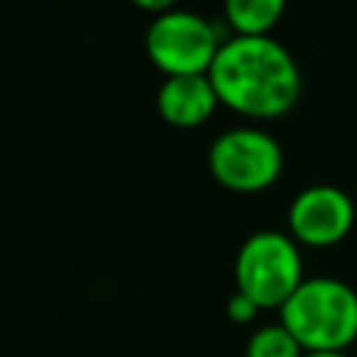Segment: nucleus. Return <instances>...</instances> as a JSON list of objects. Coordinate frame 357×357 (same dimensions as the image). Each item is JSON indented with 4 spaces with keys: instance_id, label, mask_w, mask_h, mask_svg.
I'll return each instance as SVG.
<instances>
[{
    "instance_id": "f03ea898",
    "label": "nucleus",
    "mask_w": 357,
    "mask_h": 357,
    "mask_svg": "<svg viewBox=\"0 0 357 357\" xmlns=\"http://www.w3.org/2000/svg\"><path fill=\"white\" fill-rule=\"evenodd\" d=\"M279 324L307 351H343L357 340V293L335 276L304 279L279 307Z\"/></svg>"
},
{
    "instance_id": "7ed1b4c3",
    "label": "nucleus",
    "mask_w": 357,
    "mask_h": 357,
    "mask_svg": "<svg viewBox=\"0 0 357 357\" xmlns=\"http://www.w3.org/2000/svg\"><path fill=\"white\" fill-rule=\"evenodd\" d=\"M234 282L259 310L282 307L304 282L298 243L273 229L251 234L234 257Z\"/></svg>"
},
{
    "instance_id": "423d86ee",
    "label": "nucleus",
    "mask_w": 357,
    "mask_h": 357,
    "mask_svg": "<svg viewBox=\"0 0 357 357\" xmlns=\"http://www.w3.org/2000/svg\"><path fill=\"white\" fill-rule=\"evenodd\" d=\"M287 226L296 243L312 248H329L351 231L354 204L349 192H343L340 187L312 184L290 201Z\"/></svg>"
},
{
    "instance_id": "f257e3e1",
    "label": "nucleus",
    "mask_w": 357,
    "mask_h": 357,
    "mask_svg": "<svg viewBox=\"0 0 357 357\" xmlns=\"http://www.w3.org/2000/svg\"><path fill=\"white\" fill-rule=\"evenodd\" d=\"M206 75L223 106L257 120L287 114L301 95V70L273 36H231L220 42Z\"/></svg>"
},
{
    "instance_id": "20e7f679",
    "label": "nucleus",
    "mask_w": 357,
    "mask_h": 357,
    "mask_svg": "<svg viewBox=\"0 0 357 357\" xmlns=\"http://www.w3.org/2000/svg\"><path fill=\"white\" fill-rule=\"evenodd\" d=\"M220 39L209 20L195 11L170 8L151 20L145 31V53L148 59L170 75H206Z\"/></svg>"
},
{
    "instance_id": "9b49d317",
    "label": "nucleus",
    "mask_w": 357,
    "mask_h": 357,
    "mask_svg": "<svg viewBox=\"0 0 357 357\" xmlns=\"http://www.w3.org/2000/svg\"><path fill=\"white\" fill-rule=\"evenodd\" d=\"M134 3H137L139 8H148V11H156V17L173 8V6H170V0H134Z\"/></svg>"
},
{
    "instance_id": "f8f14e48",
    "label": "nucleus",
    "mask_w": 357,
    "mask_h": 357,
    "mask_svg": "<svg viewBox=\"0 0 357 357\" xmlns=\"http://www.w3.org/2000/svg\"><path fill=\"white\" fill-rule=\"evenodd\" d=\"M304 357H346L343 351H307Z\"/></svg>"
},
{
    "instance_id": "6e6552de",
    "label": "nucleus",
    "mask_w": 357,
    "mask_h": 357,
    "mask_svg": "<svg viewBox=\"0 0 357 357\" xmlns=\"http://www.w3.org/2000/svg\"><path fill=\"white\" fill-rule=\"evenodd\" d=\"M282 14V0H229L223 6V20L231 31H237V36H268Z\"/></svg>"
},
{
    "instance_id": "1a4fd4ad",
    "label": "nucleus",
    "mask_w": 357,
    "mask_h": 357,
    "mask_svg": "<svg viewBox=\"0 0 357 357\" xmlns=\"http://www.w3.org/2000/svg\"><path fill=\"white\" fill-rule=\"evenodd\" d=\"M245 357H304V349L282 324H268L248 337Z\"/></svg>"
},
{
    "instance_id": "0eeeda50",
    "label": "nucleus",
    "mask_w": 357,
    "mask_h": 357,
    "mask_svg": "<svg viewBox=\"0 0 357 357\" xmlns=\"http://www.w3.org/2000/svg\"><path fill=\"white\" fill-rule=\"evenodd\" d=\"M218 95L209 75H170L156 92V112L176 128H195L218 109Z\"/></svg>"
},
{
    "instance_id": "9d476101",
    "label": "nucleus",
    "mask_w": 357,
    "mask_h": 357,
    "mask_svg": "<svg viewBox=\"0 0 357 357\" xmlns=\"http://www.w3.org/2000/svg\"><path fill=\"white\" fill-rule=\"evenodd\" d=\"M257 312H259V307H257L245 293H240V290L226 301V315H229L234 324H251V321L257 318Z\"/></svg>"
},
{
    "instance_id": "39448f33",
    "label": "nucleus",
    "mask_w": 357,
    "mask_h": 357,
    "mask_svg": "<svg viewBox=\"0 0 357 357\" xmlns=\"http://www.w3.org/2000/svg\"><path fill=\"white\" fill-rule=\"evenodd\" d=\"M282 165V145L259 128H229L209 145L212 178L234 192H259L271 187L279 178Z\"/></svg>"
}]
</instances>
